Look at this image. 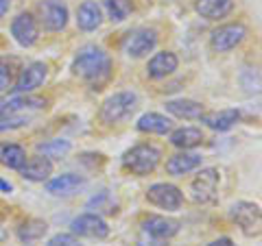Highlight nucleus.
I'll list each match as a JSON object with an SVG mask.
<instances>
[{
    "label": "nucleus",
    "instance_id": "1",
    "mask_svg": "<svg viewBox=\"0 0 262 246\" xmlns=\"http://www.w3.org/2000/svg\"><path fill=\"white\" fill-rule=\"evenodd\" d=\"M72 72L83 81H88L92 89H101L110 81L112 59L101 46L88 44L77 53L75 61H72Z\"/></svg>",
    "mask_w": 262,
    "mask_h": 246
},
{
    "label": "nucleus",
    "instance_id": "2",
    "mask_svg": "<svg viewBox=\"0 0 262 246\" xmlns=\"http://www.w3.org/2000/svg\"><path fill=\"white\" fill-rule=\"evenodd\" d=\"M162 153L153 144H138L122 155V168L136 177H146L160 166Z\"/></svg>",
    "mask_w": 262,
    "mask_h": 246
},
{
    "label": "nucleus",
    "instance_id": "3",
    "mask_svg": "<svg viewBox=\"0 0 262 246\" xmlns=\"http://www.w3.org/2000/svg\"><path fill=\"white\" fill-rule=\"evenodd\" d=\"M136 107H138V94L125 89V92H116L105 98L98 116H101V122H105V125H118V122L127 120L136 111Z\"/></svg>",
    "mask_w": 262,
    "mask_h": 246
},
{
    "label": "nucleus",
    "instance_id": "4",
    "mask_svg": "<svg viewBox=\"0 0 262 246\" xmlns=\"http://www.w3.org/2000/svg\"><path fill=\"white\" fill-rule=\"evenodd\" d=\"M249 35L247 27L243 22H229V24H221L219 29L212 31L210 35V46L214 53H229L236 46L243 44V39Z\"/></svg>",
    "mask_w": 262,
    "mask_h": 246
},
{
    "label": "nucleus",
    "instance_id": "5",
    "mask_svg": "<svg viewBox=\"0 0 262 246\" xmlns=\"http://www.w3.org/2000/svg\"><path fill=\"white\" fill-rule=\"evenodd\" d=\"M219 183L221 175L216 168H201L199 175L190 181V199L199 205L214 203L219 194Z\"/></svg>",
    "mask_w": 262,
    "mask_h": 246
},
{
    "label": "nucleus",
    "instance_id": "6",
    "mask_svg": "<svg viewBox=\"0 0 262 246\" xmlns=\"http://www.w3.org/2000/svg\"><path fill=\"white\" fill-rule=\"evenodd\" d=\"M46 98L31 96V94H15L11 98L0 101V118L5 116H31L46 109Z\"/></svg>",
    "mask_w": 262,
    "mask_h": 246
},
{
    "label": "nucleus",
    "instance_id": "7",
    "mask_svg": "<svg viewBox=\"0 0 262 246\" xmlns=\"http://www.w3.org/2000/svg\"><path fill=\"white\" fill-rule=\"evenodd\" d=\"M155 46H158V33L153 29H136L122 39V53L134 59H142L155 51Z\"/></svg>",
    "mask_w": 262,
    "mask_h": 246
},
{
    "label": "nucleus",
    "instance_id": "8",
    "mask_svg": "<svg viewBox=\"0 0 262 246\" xmlns=\"http://www.w3.org/2000/svg\"><path fill=\"white\" fill-rule=\"evenodd\" d=\"M48 77V65L44 61H33L27 68L20 70V75L15 77V83L11 87L13 94H31L37 87L44 85V81Z\"/></svg>",
    "mask_w": 262,
    "mask_h": 246
},
{
    "label": "nucleus",
    "instance_id": "9",
    "mask_svg": "<svg viewBox=\"0 0 262 246\" xmlns=\"http://www.w3.org/2000/svg\"><path fill=\"white\" fill-rule=\"evenodd\" d=\"M146 201L166 211H177L184 203V194L173 183H153L146 190Z\"/></svg>",
    "mask_w": 262,
    "mask_h": 246
},
{
    "label": "nucleus",
    "instance_id": "10",
    "mask_svg": "<svg viewBox=\"0 0 262 246\" xmlns=\"http://www.w3.org/2000/svg\"><path fill=\"white\" fill-rule=\"evenodd\" d=\"M229 216H232L236 227H241V231L245 235L260 233V205L249 203V201H238L232 205Z\"/></svg>",
    "mask_w": 262,
    "mask_h": 246
},
{
    "label": "nucleus",
    "instance_id": "11",
    "mask_svg": "<svg viewBox=\"0 0 262 246\" xmlns=\"http://www.w3.org/2000/svg\"><path fill=\"white\" fill-rule=\"evenodd\" d=\"M68 18H70V11H68V5L63 0H44L39 5V24L51 31H63L68 27Z\"/></svg>",
    "mask_w": 262,
    "mask_h": 246
},
{
    "label": "nucleus",
    "instance_id": "12",
    "mask_svg": "<svg viewBox=\"0 0 262 246\" xmlns=\"http://www.w3.org/2000/svg\"><path fill=\"white\" fill-rule=\"evenodd\" d=\"M179 229H182L179 220L168 218V216H158V214L144 216L140 223V233L155 237V240H162V242H168L170 237H175L179 233Z\"/></svg>",
    "mask_w": 262,
    "mask_h": 246
},
{
    "label": "nucleus",
    "instance_id": "13",
    "mask_svg": "<svg viewBox=\"0 0 262 246\" xmlns=\"http://www.w3.org/2000/svg\"><path fill=\"white\" fill-rule=\"evenodd\" d=\"M70 233L90 240H105L110 235V227L98 214H81L70 223Z\"/></svg>",
    "mask_w": 262,
    "mask_h": 246
},
{
    "label": "nucleus",
    "instance_id": "14",
    "mask_svg": "<svg viewBox=\"0 0 262 246\" xmlns=\"http://www.w3.org/2000/svg\"><path fill=\"white\" fill-rule=\"evenodd\" d=\"M11 35L22 48H31L39 37L37 20L31 13H18L11 22Z\"/></svg>",
    "mask_w": 262,
    "mask_h": 246
},
{
    "label": "nucleus",
    "instance_id": "15",
    "mask_svg": "<svg viewBox=\"0 0 262 246\" xmlns=\"http://www.w3.org/2000/svg\"><path fill=\"white\" fill-rule=\"evenodd\" d=\"M177 68H179L177 55L170 51H162V53H155L149 59V63H146V75H149V79L160 81V79L170 77Z\"/></svg>",
    "mask_w": 262,
    "mask_h": 246
},
{
    "label": "nucleus",
    "instance_id": "16",
    "mask_svg": "<svg viewBox=\"0 0 262 246\" xmlns=\"http://www.w3.org/2000/svg\"><path fill=\"white\" fill-rule=\"evenodd\" d=\"M20 175L27 179V181L44 183L53 175V161L42 157V155H35V157H31V159L24 161V166L20 168Z\"/></svg>",
    "mask_w": 262,
    "mask_h": 246
},
{
    "label": "nucleus",
    "instance_id": "17",
    "mask_svg": "<svg viewBox=\"0 0 262 246\" xmlns=\"http://www.w3.org/2000/svg\"><path fill=\"white\" fill-rule=\"evenodd\" d=\"M203 125L212 131H219V133H223V131H229L236 122L241 120V111L238 109H221V111H203L201 118H199Z\"/></svg>",
    "mask_w": 262,
    "mask_h": 246
},
{
    "label": "nucleus",
    "instance_id": "18",
    "mask_svg": "<svg viewBox=\"0 0 262 246\" xmlns=\"http://www.w3.org/2000/svg\"><path fill=\"white\" fill-rule=\"evenodd\" d=\"M201 161H203V157L199 153L182 151V153L173 155V157L166 161V172L170 177H184V175H188V172L201 168Z\"/></svg>",
    "mask_w": 262,
    "mask_h": 246
},
{
    "label": "nucleus",
    "instance_id": "19",
    "mask_svg": "<svg viewBox=\"0 0 262 246\" xmlns=\"http://www.w3.org/2000/svg\"><path fill=\"white\" fill-rule=\"evenodd\" d=\"M83 185H85V177L75 175V172H68V175L51 179V181L46 183V190L53 196H72V194H77Z\"/></svg>",
    "mask_w": 262,
    "mask_h": 246
},
{
    "label": "nucleus",
    "instance_id": "20",
    "mask_svg": "<svg viewBox=\"0 0 262 246\" xmlns=\"http://www.w3.org/2000/svg\"><path fill=\"white\" fill-rule=\"evenodd\" d=\"M136 129L140 133H151V135H166L173 131V120L166 118L164 113L158 111H149L140 116V120L136 122Z\"/></svg>",
    "mask_w": 262,
    "mask_h": 246
},
{
    "label": "nucleus",
    "instance_id": "21",
    "mask_svg": "<svg viewBox=\"0 0 262 246\" xmlns=\"http://www.w3.org/2000/svg\"><path fill=\"white\" fill-rule=\"evenodd\" d=\"M77 24L81 31H96L103 24V11L96 0H83L77 9Z\"/></svg>",
    "mask_w": 262,
    "mask_h": 246
},
{
    "label": "nucleus",
    "instance_id": "22",
    "mask_svg": "<svg viewBox=\"0 0 262 246\" xmlns=\"http://www.w3.org/2000/svg\"><path fill=\"white\" fill-rule=\"evenodd\" d=\"M234 9V0H194V11L206 20H223Z\"/></svg>",
    "mask_w": 262,
    "mask_h": 246
},
{
    "label": "nucleus",
    "instance_id": "23",
    "mask_svg": "<svg viewBox=\"0 0 262 246\" xmlns=\"http://www.w3.org/2000/svg\"><path fill=\"white\" fill-rule=\"evenodd\" d=\"M164 107H166L170 116L184 118V120H199L203 113V105L190 101V98H175V101H168Z\"/></svg>",
    "mask_w": 262,
    "mask_h": 246
},
{
    "label": "nucleus",
    "instance_id": "24",
    "mask_svg": "<svg viewBox=\"0 0 262 246\" xmlns=\"http://www.w3.org/2000/svg\"><path fill=\"white\" fill-rule=\"evenodd\" d=\"M170 144H173L175 149H182V151L196 149V146L203 144V131L196 129V127L175 129V131H170Z\"/></svg>",
    "mask_w": 262,
    "mask_h": 246
},
{
    "label": "nucleus",
    "instance_id": "25",
    "mask_svg": "<svg viewBox=\"0 0 262 246\" xmlns=\"http://www.w3.org/2000/svg\"><path fill=\"white\" fill-rule=\"evenodd\" d=\"M48 231V223L46 220H39V218H29L24 220V223L15 229V235H18V240L24 242V244H31V242H37L42 240Z\"/></svg>",
    "mask_w": 262,
    "mask_h": 246
},
{
    "label": "nucleus",
    "instance_id": "26",
    "mask_svg": "<svg viewBox=\"0 0 262 246\" xmlns=\"http://www.w3.org/2000/svg\"><path fill=\"white\" fill-rule=\"evenodd\" d=\"M27 161V151L20 144H5L0 149V163L9 170H20Z\"/></svg>",
    "mask_w": 262,
    "mask_h": 246
},
{
    "label": "nucleus",
    "instance_id": "27",
    "mask_svg": "<svg viewBox=\"0 0 262 246\" xmlns=\"http://www.w3.org/2000/svg\"><path fill=\"white\" fill-rule=\"evenodd\" d=\"M72 144L68 139H51V142L37 144V155H42L46 159H61L70 153Z\"/></svg>",
    "mask_w": 262,
    "mask_h": 246
},
{
    "label": "nucleus",
    "instance_id": "28",
    "mask_svg": "<svg viewBox=\"0 0 262 246\" xmlns=\"http://www.w3.org/2000/svg\"><path fill=\"white\" fill-rule=\"evenodd\" d=\"M103 7L107 11L112 22H122L129 18V13L134 11L131 0H103Z\"/></svg>",
    "mask_w": 262,
    "mask_h": 246
},
{
    "label": "nucleus",
    "instance_id": "29",
    "mask_svg": "<svg viewBox=\"0 0 262 246\" xmlns=\"http://www.w3.org/2000/svg\"><path fill=\"white\" fill-rule=\"evenodd\" d=\"M15 59L9 57H0V94L9 92L15 83Z\"/></svg>",
    "mask_w": 262,
    "mask_h": 246
},
{
    "label": "nucleus",
    "instance_id": "30",
    "mask_svg": "<svg viewBox=\"0 0 262 246\" xmlns=\"http://www.w3.org/2000/svg\"><path fill=\"white\" fill-rule=\"evenodd\" d=\"M46 246H81V242L72 233H57L46 242Z\"/></svg>",
    "mask_w": 262,
    "mask_h": 246
},
{
    "label": "nucleus",
    "instance_id": "31",
    "mask_svg": "<svg viewBox=\"0 0 262 246\" xmlns=\"http://www.w3.org/2000/svg\"><path fill=\"white\" fill-rule=\"evenodd\" d=\"M138 246H168V242L155 240V237H149V235L140 233V237H138Z\"/></svg>",
    "mask_w": 262,
    "mask_h": 246
},
{
    "label": "nucleus",
    "instance_id": "32",
    "mask_svg": "<svg viewBox=\"0 0 262 246\" xmlns=\"http://www.w3.org/2000/svg\"><path fill=\"white\" fill-rule=\"evenodd\" d=\"M208 246H236L229 237H219V240H214V242H210Z\"/></svg>",
    "mask_w": 262,
    "mask_h": 246
},
{
    "label": "nucleus",
    "instance_id": "33",
    "mask_svg": "<svg viewBox=\"0 0 262 246\" xmlns=\"http://www.w3.org/2000/svg\"><path fill=\"white\" fill-rule=\"evenodd\" d=\"M9 7H11V0H0V20H3L5 15H7Z\"/></svg>",
    "mask_w": 262,
    "mask_h": 246
},
{
    "label": "nucleus",
    "instance_id": "34",
    "mask_svg": "<svg viewBox=\"0 0 262 246\" xmlns=\"http://www.w3.org/2000/svg\"><path fill=\"white\" fill-rule=\"evenodd\" d=\"M13 190V185L9 181H5V179H0V192H5V194H11Z\"/></svg>",
    "mask_w": 262,
    "mask_h": 246
},
{
    "label": "nucleus",
    "instance_id": "35",
    "mask_svg": "<svg viewBox=\"0 0 262 246\" xmlns=\"http://www.w3.org/2000/svg\"><path fill=\"white\" fill-rule=\"evenodd\" d=\"M5 240H7V231H5V229H3V227H0V246H3V244H5Z\"/></svg>",
    "mask_w": 262,
    "mask_h": 246
}]
</instances>
